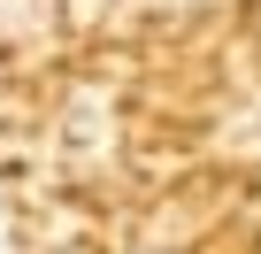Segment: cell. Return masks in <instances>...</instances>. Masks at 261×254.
I'll return each instance as SVG.
<instances>
[]
</instances>
